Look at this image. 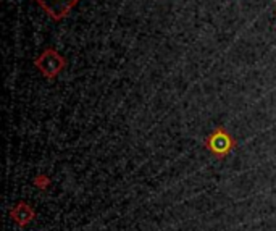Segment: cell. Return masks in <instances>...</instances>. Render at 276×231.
<instances>
[{
  "label": "cell",
  "instance_id": "1",
  "mask_svg": "<svg viewBox=\"0 0 276 231\" xmlns=\"http://www.w3.org/2000/svg\"><path fill=\"white\" fill-rule=\"evenodd\" d=\"M45 12L54 19H60L68 15V12L73 8L79 0H36Z\"/></svg>",
  "mask_w": 276,
  "mask_h": 231
},
{
  "label": "cell",
  "instance_id": "2",
  "mask_svg": "<svg viewBox=\"0 0 276 231\" xmlns=\"http://www.w3.org/2000/svg\"><path fill=\"white\" fill-rule=\"evenodd\" d=\"M63 66V58H61L55 50H45V52L37 58V68L42 70V73L49 78L55 76L60 68Z\"/></svg>",
  "mask_w": 276,
  "mask_h": 231
}]
</instances>
